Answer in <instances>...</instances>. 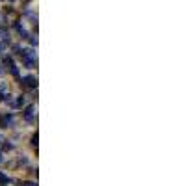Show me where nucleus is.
I'll return each mask as SVG.
<instances>
[{
	"label": "nucleus",
	"mask_w": 186,
	"mask_h": 186,
	"mask_svg": "<svg viewBox=\"0 0 186 186\" xmlns=\"http://www.w3.org/2000/svg\"><path fill=\"white\" fill-rule=\"evenodd\" d=\"M22 84L28 86V88H35V86H37V80H35L34 76H24V78H22Z\"/></svg>",
	"instance_id": "f257e3e1"
},
{
	"label": "nucleus",
	"mask_w": 186,
	"mask_h": 186,
	"mask_svg": "<svg viewBox=\"0 0 186 186\" xmlns=\"http://www.w3.org/2000/svg\"><path fill=\"white\" fill-rule=\"evenodd\" d=\"M24 117L28 119V121H34V108L30 106V108H26V112H24Z\"/></svg>",
	"instance_id": "f03ea898"
},
{
	"label": "nucleus",
	"mask_w": 186,
	"mask_h": 186,
	"mask_svg": "<svg viewBox=\"0 0 186 186\" xmlns=\"http://www.w3.org/2000/svg\"><path fill=\"white\" fill-rule=\"evenodd\" d=\"M11 149H13L11 143H4V151H11Z\"/></svg>",
	"instance_id": "7ed1b4c3"
},
{
	"label": "nucleus",
	"mask_w": 186,
	"mask_h": 186,
	"mask_svg": "<svg viewBox=\"0 0 186 186\" xmlns=\"http://www.w3.org/2000/svg\"><path fill=\"white\" fill-rule=\"evenodd\" d=\"M22 186H35V184H34V183H24Z\"/></svg>",
	"instance_id": "20e7f679"
},
{
	"label": "nucleus",
	"mask_w": 186,
	"mask_h": 186,
	"mask_svg": "<svg viewBox=\"0 0 186 186\" xmlns=\"http://www.w3.org/2000/svg\"><path fill=\"white\" fill-rule=\"evenodd\" d=\"M0 162H4V157H2V153H0Z\"/></svg>",
	"instance_id": "39448f33"
},
{
	"label": "nucleus",
	"mask_w": 186,
	"mask_h": 186,
	"mask_svg": "<svg viewBox=\"0 0 186 186\" xmlns=\"http://www.w3.org/2000/svg\"><path fill=\"white\" fill-rule=\"evenodd\" d=\"M0 75H2V69H0Z\"/></svg>",
	"instance_id": "423d86ee"
},
{
	"label": "nucleus",
	"mask_w": 186,
	"mask_h": 186,
	"mask_svg": "<svg viewBox=\"0 0 186 186\" xmlns=\"http://www.w3.org/2000/svg\"><path fill=\"white\" fill-rule=\"evenodd\" d=\"M11 2H13V0H11Z\"/></svg>",
	"instance_id": "0eeeda50"
}]
</instances>
